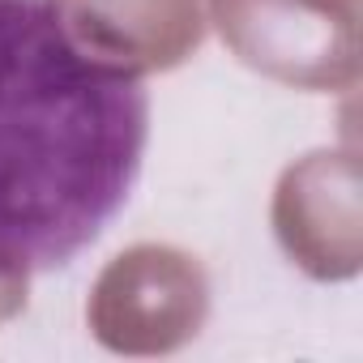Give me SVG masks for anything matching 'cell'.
I'll list each match as a JSON object with an SVG mask.
<instances>
[{
    "label": "cell",
    "instance_id": "obj_1",
    "mask_svg": "<svg viewBox=\"0 0 363 363\" xmlns=\"http://www.w3.org/2000/svg\"><path fill=\"white\" fill-rule=\"evenodd\" d=\"M145 141L133 65L82 48L56 0H0V278L86 252L128 206Z\"/></svg>",
    "mask_w": 363,
    "mask_h": 363
}]
</instances>
